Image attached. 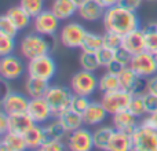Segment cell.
<instances>
[{
	"instance_id": "obj_1",
	"label": "cell",
	"mask_w": 157,
	"mask_h": 151,
	"mask_svg": "<svg viewBox=\"0 0 157 151\" xmlns=\"http://www.w3.org/2000/svg\"><path fill=\"white\" fill-rule=\"evenodd\" d=\"M102 24L106 32H113L123 36L131 30L141 28V19H139L136 11L128 10V8L117 4L105 10Z\"/></svg>"
},
{
	"instance_id": "obj_2",
	"label": "cell",
	"mask_w": 157,
	"mask_h": 151,
	"mask_svg": "<svg viewBox=\"0 0 157 151\" xmlns=\"http://www.w3.org/2000/svg\"><path fill=\"white\" fill-rule=\"evenodd\" d=\"M51 51V43L48 37L35 32L28 33L19 43V52L26 61H30L36 57L50 54Z\"/></svg>"
},
{
	"instance_id": "obj_3",
	"label": "cell",
	"mask_w": 157,
	"mask_h": 151,
	"mask_svg": "<svg viewBox=\"0 0 157 151\" xmlns=\"http://www.w3.org/2000/svg\"><path fill=\"white\" fill-rule=\"evenodd\" d=\"M51 106L54 118H58L63 111L71 109V102L73 98V91L71 87H63V85H50L48 91H47L46 96H44Z\"/></svg>"
},
{
	"instance_id": "obj_4",
	"label": "cell",
	"mask_w": 157,
	"mask_h": 151,
	"mask_svg": "<svg viewBox=\"0 0 157 151\" xmlns=\"http://www.w3.org/2000/svg\"><path fill=\"white\" fill-rule=\"evenodd\" d=\"M26 73L30 77L51 81L57 74V62L50 54L36 57L33 59L28 61Z\"/></svg>"
},
{
	"instance_id": "obj_5",
	"label": "cell",
	"mask_w": 157,
	"mask_h": 151,
	"mask_svg": "<svg viewBox=\"0 0 157 151\" xmlns=\"http://www.w3.org/2000/svg\"><path fill=\"white\" fill-rule=\"evenodd\" d=\"M99 78L97 77L95 72H88L81 69L80 72H76L71 78V89L73 94L84 95V96H92L98 91Z\"/></svg>"
},
{
	"instance_id": "obj_6",
	"label": "cell",
	"mask_w": 157,
	"mask_h": 151,
	"mask_svg": "<svg viewBox=\"0 0 157 151\" xmlns=\"http://www.w3.org/2000/svg\"><path fill=\"white\" fill-rule=\"evenodd\" d=\"M134 151H157V129L139 124L132 133Z\"/></svg>"
},
{
	"instance_id": "obj_7",
	"label": "cell",
	"mask_w": 157,
	"mask_h": 151,
	"mask_svg": "<svg viewBox=\"0 0 157 151\" xmlns=\"http://www.w3.org/2000/svg\"><path fill=\"white\" fill-rule=\"evenodd\" d=\"M131 98H132V94L119 88V89H116V91L102 94L101 102L105 106L106 111H108L110 116H113V114L120 113V111H123V110H128V105H130V102H131Z\"/></svg>"
},
{
	"instance_id": "obj_8",
	"label": "cell",
	"mask_w": 157,
	"mask_h": 151,
	"mask_svg": "<svg viewBox=\"0 0 157 151\" xmlns=\"http://www.w3.org/2000/svg\"><path fill=\"white\" fill-rule=\"evenodd\" d=\"M130 68L144 78H149L152 76L157 74V62L155 54L145 50V51L139 52V54L132 55Z\"/></svg>"
},
{
	"instance_id": "obj_9",
	"label": "cell",
	"mask_w": 157,
	"mask_h": 151,
	"mask_svg": "<svg viewBox=\"0 0 157 151\" xmlns=\"http://www.w3.org/2000/svg\"><path fill=\"white\" fill-rule=\"evenodd\" d=\"M86 33H87L86 28H84L81 24L69 22V24L63 25L62 29H61L59 41L63 47H66V48H69V50L80 48Z\"/></svg>"
},
{
	"instance_id": "obj_10",
	"label": "cell",
	"mask_w": 157,
	"mask_h": 151,
	"mask_svg": "<svg viewBox=\"0 0 157 151\" xmlns=\"http://www.w3.org/2000/svg\"><path fill=\"white\" fill-rule=\"evenodd\" d=\"M61 25V19L51 10H44L33 18V30L46 37L57 35Z\"/></svg>"
},
{
	"instance_id": "obj_11",
	"label": "cell",
	"mask_w": 157,
	"mask_h": 151,
	"mask_svg": "<svg viewBox=\"0 0 157 151\" xmlns=\"http://www.w3.org/2000/svg\"><path fill=\"white\" fill-rule=\"evenodd\" d=\"M25 72H26V68L19 57L14 54L2 57V59H0V76H2L3 81H15L21 78Z\"/></svg>"
},
{
	"instance_id": "obj_12",
	"label": "cell",
	"mask_w": 157,
	"mask_h": 151,
	"mask_svg": "<svg viewBox=\"0 0 157 151\" xmlns=\"http://www.w3.org/2000/svg\"><path fill=\"white\" fill-rule=\"evenodd\" d=\"M119 81H120V88L124 91L130 92V94H144L145 88H146V78L141 77L136 74L130 66L123 68L119 74Z\"/></svg>"
},
{
	"instance_id": "obj_13",
	"label": "cell",
	"mask_w": 157,
	"mask_h": 151,
	"mask_svg": "<svg viewBox=\"0 0 157 151\" xmlns=\"http://www.w3.org/2000/svg\"><path fill=\"white\" fill-rule=\"evenodd\" d=\"M66 146L71 151H91L94 149V138L88 128H78L68 135Z\"/></svg>"
},
{
	"instance_id": "obj_14",
	"label": "cell",
	"mask_w": 157,
	"mask_h": 151,
	"mask_svg": "<svg viewBox=\"0 0 157 151\" xmlns=\"http://www.w3.org/2000/svg\"><path fill=\"white\" fill-rule=\"evenodd\" d=\"M28 114L32 117L35 124L44 125L48 122L51 118H54L51 106L48 105L46 98H33L29 100V106H28Z\"/></svg>"
},
{
	"instance_id": "obj_15",
	"label": "cell",
	"mask_w": 157,
	"mask_h": 151,
	"mask_svg": "<svg viewBox=\"0 0 157 151\" xmlns=\"http://www.w3.org/2000/svg\"><path fill=\"white\" fill-rule=\"evenodd\" d=\"M30 98L28 95L19 94V92H7L2 99V110L8 116L19 114L28 111Z\"/></svg>"
},
{
	"instance_id": "obj_16",
	"label": "cell",
	"mask_w": 157,
	"mask_h": 151,
	"mask_svg": "<svg viewBox=\"0 0 157 151\" xmlns=\"http://www.w3.org/2000/svg\"><path fill=\"white\" fill-rule=\"evenodd\" d=\"M121 47L127 50L130 54L135 55L146 50V41H145V32L142 28L134 29L131 32L123 35Z\"/></svg>"
},
{
	"instance_id": "obj_17",
	"label": "cell",
	"mask_w": 157,
	"mask_h": 151,
	"mask_svg": "<svg viewBox=\"0 0 157 151\" xmlns=\"http://www.w3.org/2000/svg\"><path fill=\"white\" fill-rule=\"evenodd\" d=\"M109 113L106 111L105 106L102 102H97V100H91L90 106L86 109L83 113V120L86 127H98L106 120Z\"/></svg>"
},
{
	"instance_id": "obj_18",
	"label": "cell",
	"mask_w": 157,
	"mask_h": 151,
	"mask_svg": "<svg viewBox=\"0 0 157 151\" xmlns=\"http://www.w3.org/2000/svg\"><path fill=\"white\" fill-rule=\"evenodd\" d=\"M138 117H135L131 111L123 110L120 113H116L112 116V125L116 131H121L125 133H132L135 128L139 125Z\"/></svg>"
},
{
	"instance_id": "obj_19",
	"label": "cell",
	"mask_w": 157,
	"mask_h": 151,
	"mask_svg": "<svg viewBox=\"0 0 157 151\" xmlns=\"http://www.w3.org/2000/svg\"><path fill=\"white\" fill-rule=\"evenodd\" d=\"M28 150L24 135L14 132H7L2 135L0 151H25Z\"/></svg>"
},
{
	"instance_id": "obj_20",
	"label": "cell",
	"mask_w": 157,
	"mask_h": 151,
	"mask_svg": "<svg viewBox=\"0 0 157 151\" xmlns=\"http://www.w3.org/2000/svg\"><path fill=\"white\" fill-rule=\"evenodd\" d=\"M77 14L81 19H84V21H87V22H97L103 18L105 8L98 4L95 0H91V2L80 6V7L77 8Z\"/></svg>"
},
{
	"instance_id": "obj_21",
	"label": "cell",
	"mask_w": 157,
	"mask_h": 151,
	"mask_svg": "<svg viewBox=\"0 0 157 151\" xmlns=\"http://www.w3.org/2000/svg\"><path fill=\"white\" fill-rule=\"evenodd\" d=\"M48 88H50V81L41 80V78H36V77L28 76L26 81H25V94H26L30 99L46 96Z\"/></svg>"
},
{
	"instance_id": "obj_22",
	"label": "cell",
	"mask_w": 157,
	"mask_h": 151,
	"mask_svg": "<svg viewBox=\"0 0 157 151\" xmlns=\"http://www.w3.org/2000/svg\"><path fill=\"white\" fill-rule=\"evenodd\" d=\"M24 138L26 142L28 150H40V147L46 142V133H44L43 125L35 124L30 129H28L24 133Z\"/></svg>"
},
{
	"instance_id": "obj_23",
	"label": "cell",
	"mask_w": 157,
	"mask_h": 151,
	"mask_svg": "<svg viewBox=\"0 0 157 151\" xmlns=\"http://www.w3.org/2000/svg\"><path fill=\"white\" fill-rule=\"evenodd\" d=\"M134 143L132 136L130 133L121 132V131H114L110 142H109L108 151H132Z\"/></svg>"
},
{
	"instance_id": "obj_24",
	"label": "cell",
	"mask_w": 157,
	"mask_h": 151,
	"mask_svg": "<svg viewBox=\"0 0 157 151\" xmlns=\"http://www.w3.org/2000/svg\"><path fill=\"white\" fill-rule=\"evenodd\" d=\"M77 8L78 7L75 4L73 0H54L50 10L61 21H66V19H71L77 13Z\"/></svg>"
},
{
	"instance_id": "obj_25",
	"label": "cell",
	"mask_w": 157,
	"mask_h": 151,
	"mask_svg": "<svg viewBox=\"0 0 157 151\" xmlns=\"http://www.w3.org/2000/svg\"><path fill=\"white\" fill-rule=\"evenodd\" d=\"M33 125H35V121L26 111L19 114H13V116H10V129H8V132L24 135Z\"/></svg>"
},
{
	"instance_id": "obj_26",
	"label": "cell",
	"mask_w": 157,
	"mask_h": 151,
	"mask_svg": "<svg viewBox=\"0 0 157 151\" xmlns=\"http://www.w3.org/2000/svg\"><path fill=\"white\" fill-rule=\"evenodd\" d=\"M114 128L113 125H102L98 127L97 129L92 132V138H94V149L102 150V151H108L109 142H110L112 136L114 133Z\"/></svg>"
},
{
	"instance_id": "obj_27",
	"label": "cell",
	"mask_w": 157,
	"mask_h": 151,
	"mask_svg": "<svg viewBox=\"0 0 157 151\" xmlns=\"http://www.w3.org/2000/svg\"><path fill=\"white\" fill-rule=\"evenodd\" d=\"M43 128L44 133H46V140L47 139H50V140H63L69 135V132L63 127L59 118H51L48 122L43 125Z\"/></svg>"
},
{
	"instance_id": "obj_28",
	"label": "cell",
	"mask_w": 157,
	"mask_h": 151,
	"mask_svg": "<svg viewBox=\"0 0 157 151\" xmlns=\"http://www.w3.org/2000/svg\"><path fill=\"white\" fill-rule=\"evenodd\" d=\"M6 14H7L8 18H10L11 21L14 22V24H15V26L18 28L19 30L26 29V28L29 26L30 24H32V19H33L32 17H30L29 14H28L26 11H25L19 4L10 7Z\"/></svg>"
},
{
	"instance_id": "obj_29",
	"label": "cell",
	"mask_w": 157,
	"mask_h": 151,
	"mask_svg": "<svg viewBox=\"0 0 157 151\" xmlns=\"http://www.w3.org/2000/svg\"><path fill=\"white\" fill-rule=\"evenodd\" d=\"M58 118L61 120V122L63 124V127L66 128L69 133L73 132V131L78 129V128L84 127V120H83V114L77 113V111L68 109L66 111H63Z\"/></svg>"
},
{
	"instance_id": "obj_30",
	"label": "cell",
	"mask_w": 157,
	"mask_h": 151,
	"mask_svg": "<svg viewBox=\"0 0 157 151\" xmlns=\"http://www.w3.org/2000/svg\"><path fill=\"white\" fill-rule=\"evenodd\" d=\"M103 47V37L102 35H98L94 32H88L87 30L86 36L83 39V43L80 46L81 51L87 52H98Z\"/></svg>"
},
{
	"instance_id": "obj_31",
	"label": "cell",
	"mask_w": 157,
	"mask_h": 151,
	"mask_svg": "<svg viewBox=\"0 0 157 151\" xmlns=\"http://www.w3.org/2000/svg\"><path fill=\"white\" fill-rule=\"evenodd\" d=\"M98 88L102 94L106 92H112L116 91L120 88V81H119V76L110 73V72H105L102 76L99 77V84H98Z\"/></svg>"
},
{
	"instance_id": "obj_32",
	"label": "cell",
	"mask_w": 157,
	"mask_h": 151,
	"mask_svg": "<svg viewBox=\"0 0 157 151\" xmlns=\"http://www.w3.org/2000/svg\"><path fill=\"white\" fill-rule=\"evenodd\" d=\"M78 63L80 68L88 72H97L101 68L99 62L97 58V52H87V51H81L78 55Z\"/></svg>"
},
{
	"instance_id": "obj_33",
	"label": "cell",
	"mask_w": 157,
	"mask_h": 151,
	"mask_svg": "<svg viewBox=\"0 0 157 151\" xmlns=\"http://www.w3.org/2000/svg\"><path fill=\"white\" fill-rule=\"evenodd\" d=\"M145 41H146V50L150 52L157 51V22H149L144 28Z\"/></svg>"
},
{
	"instance_id": "obj_34",
	"label": "cell",
	"mask_w": 157,
	"mask_h": 151,
	"mask_svg": "<svg viewBox=\"0 0 157 151\" xmlns=\"http://www.w3.org/2000/svg\"><path fill=\"white\" fill-rule=\"evenodd\" d=\"M128 111L134 114L138 118H144L147 114L146 110V105H145V99H144V94H135L131 98V102L128 105Z\"/></svg>"
},
{
	"instance_id": "obj_35",
	"label": "cell",
	"mask_w": 157,
	"mask_h": 151,
	"mask_svg": "<svg viewBox=\"0 0 157 151\" xmlns=\"http://www.w3.org/2000/svg\"><path fill=\"white\" fill-rule=\"evenodd\" d=\"M19 6L29 14L32 18L44 11V0H19Z\"/></svg>"
},
{
	"instance_id": "obj_36",
	"label": "cell",
	"mask_w": 157,
	"mask_h": 151,
	"mask_svg": "<svg viewBox=\"0 0 157 151\" xmlns=\"http://www.w3.org/2000/svg\"><path fill=\"white\" fill-rule=\"evenodd\" d=\"M103 37V47L109 50H116L121 48V43H123V36L121 35H117V33H113V32H106L102 35Z\"/></svg>"
},
{
	"instance_id": "obj_37",
	"label": "cell",
	"mask_w": 157,
	"mask_h": 151,
	"mask_svg": "<svg viewBox=\"0 0 157 151\" xmlns=\"http://www.w3.org/2000/svg\"><path fill=\"white\" fill-rule=\"evenodd\" d=\"M19 29L15 26L13 21L8 18L7 14L0 17V33L2 35H7V36H11V37H17L18 35Z\"/></svg>"
},
{
	"instance_id": "obj_38",
	"label": "cell",
	"mask_w": 157,
	"mask_h": 151,
	"mask_svg": "<svg viewBox=\"0 0 157 151\" xmlns=\"http://www.w3.org/2000/svg\"><path fill=\"white\" fill-rule=\"evenodd\" d=\"M15 46H17L15 37H11V36L2 35V33H0V55H2V57L14 54Z\"/></svg>"
},
{
	"instance_id": "obj_39",
	"label": "cell",
	"mask_w": 157,
	"mask_h": 151,
	"mask_svg": "<svg viewBox=\"0 0 157 151\" xmlns=\"http://www.w3.org/2000/svg\"><path fill=\"white\" fill-rule=\"evenodd\" d=\"M91 100H90V96H84V95H77L73 94V98H72V102H71V109L77 113L83 114L86 111V109L90 106Z\"/></svg>"
},
{
	"instance_id": "obj_40",
	"label": "cell",
	"mask_w": 157,
	"mask_h": 151,
	"mask_svg": "<svg viewBox=\"0 0 157 151\" xmlns=\"http://www.w3.org/2000/svg\"><path fill=\"white\" fill-rule=\"evenodd\" d=\"M97 58H98V62H99L101 68L106 69L114 61V51L106 48V47H102V48L97 52Z\"/></svg>"
},
{
	"instance_id": "obj_41",
	"label": "cell",
	"mask_w": 157,
	"mask_h": 151,
	"mask_svg": "<svg viewBox=\"0 0 157 151\" xmlns=\"http://www.w3.org/2000/svg\"><path fill=\"white\" fill-rule=\"evenodd\" d=\"M66 149H68V146L62 140H50V139H47L39 151H63Z\"/></svg>"
},
{
	"instance_id": "obj_42",
	"label": "cell",
	"mask_w": 157,
	"mask_h": 151,
	"mask_svg": "<svg viewBox=\"0 0 157 151\" xmlns=\"http://www.w3.org/2000/svg\"><path fill=\"white\" fill-rule=\"evenodd\" d=\"M114 59H116L121 66L127 68V66H130V63H131L132 54H130L127 50H124L121 47V48H119V50H116V51H114Z\"/></svg>"
},
{
	"instance_id": "obj_43",
	"label": "cell",
	"mask_w": 157,
	"mask_h": 151,
	"mask_svg": "<svg viewBox=\"0 0 157 151\" xmlns=\"http://www.w3.org/2000/svg\"><path fill=\"white\" fill-rule=\"evenodd\" d=\"M144 99H145V105H146L147 114L155 113L157 110V95L149 94V92H144Z\"/></svg>"
},
{
	"instance_id": "obj_44",
	"label": "cell",
	"mask_w": 157,
	"mask_h": 151,
	"mask_svg": "<svg viewBox=\"0 0 157 151\" xmlns=\"http://www.w3.org/2000/svg\"><path fill=\"white\" fill-rule=\"evenodd\" d=\"M139 124L145 125V127H149V128H155L157 129V110L155 113H150V114H146V116L142 118V121Z\"/></svg>"
},
{
	"instance_id": "obj_45",
	"label": "cell",
	"mask_w": 157,
	"mask_h": 151,
	"mask_svg": "<svg viewBox=\"0 0 157 151\" xmlns=\"http://www.w3.org/2000/svg\"><path fill=\"white\" fill-rule=\"evenodd\" d=\"M10 129V116L2 110L0 113V135H4Z\"/></svg>"
},
{
	"instance_id": "obj_46",
	"label": "cell",
	"mask_w": 157,
	"mask_h": 151,
	"mask_svg": "<svg viewBox=\"0 0 157 151\" xmlns=\"http://www.w3.org/2000/svg\"><path fill=\"white\" fill-rule=\"evenodd\" d=\"M145 92L157 95V74L146 78V88H145Z\"/></svg>"
},
{
	"instance_id": "obj_47",
	"label": "cell",
	"mask_w": 157,
	"mask_h": 151,
	"mask_svg": "<svg viewBox=\"0 0 157 151\" xmlns=\"http://www.w3.org/2000/svg\"><path fill=\"white\" fill-rule=\"evenodd\" d=\"M142 2H145V0H120L119 4L123 6V7H125V8H128V10L136 11L139 7H141Z\"/></svg>"
},
{
	"instance_id": "obj_48",
	"label": "cell",
	"mask_w": 157,
	"mask_h": 151,
	"mask_svg": "<svg viewBox=\"0 0 157 151\" xmlns=\"http://www.w3.org/2000/svg\"><path fill=\"white\" fill-rule=\"evenodd\" d=\"M124 68V66H121L119 62H117L116 59L113 61V62L110 63V65L106 68V72H110V73H114V74H119L120 72H121V69Z\"/></svg>"
},
{
	"instance_id": "obj_49",
	"label": "cell",
	"mask_w": 157,
	"mask_h": 151,
	"mask_svg": "<svg viewBox=\"0 0 157 151\" xmlns=\"http://www.w3.org/2000/svg\"><path fill=\"white\" fill-rule=\"evenodd\" d=\"M95 2L106 10V8H110V7H113V6H117L120 3V0H95Z\"/></svg>"
},
{
	"instance_id": "obj_50",
	"label": "cell",
	"mask_w": 157,
	"mask_h": 151,
	"mask_svg": "<svg viewBox=\"0 0 157 151\" xmlns=\"http://www.w3.org/2000/svg\"><path fill=\"white\" fill-rule=\"evenodd\" d=\"M73 2H75V4H76V6H77V7H80V6L86 4V3L91 2V0H73Z\"/></svg>"
},
{
	"instance_id": "obj_51",
	"label": "cell",
	"mask_w": 157,
	"mask_h": 151,
	"mask_svg": "<svg viewBox=\"0 0 157 151\" xmlns=\"http://www.w3.org/2000/svg\"><path fill=\"white\" fill-rule=\"evenodd\" d=\"M153 54H155V58H156V62H157V51H156V52H153Z\"/></svg>"
},
{
	"instance_id": "obj_52",
	"label": "cell",
	"mask_w": 157,
	"mask_h": 151,
	"mask_svg": "<svg viewBox=\"0 0 157 151\" xmlns=\"http://www.w3.org/2000/svg\"><path fill=\"white\" fill-rule=\"evenodd\" d=\"M145 2H149V3H152V2H156V0H145Z\"/></svg>"
}]
</instances>
